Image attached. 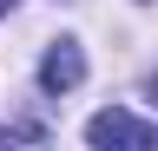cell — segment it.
<instances>
[{
    "label": "cell",
    "mask_w": 158,
    "mask_h": 151,
    "mask_svg": "<svg viewBox=\"0 0 158 151\" xmlns=\"http://www.w3.org/2000/svg\"><path fill=\"white\" fill-rule=\"evenodd\" d=\"M79 79H86V53H79V40H53L46 53H40V85H46V92H73Z\"/></svg>",
    "instance_id": "cell-2"
},
{
    "label": "cell",
    "mask_w": 158,
    "mask_h": 151,
    "mask_svg": "<svg viewBox=\"0 0 158 151\" xmlns=\"http://www.w3.org/2000/svg\"><path fill=\"white\" fill-rule=\"evenodd\" d=\"M13 7H20V0H0V20H7V13H13Z\"/></svg>",
    "instance_id": "cell-3"
},
{
    "label": "cell",
    "mask_w": 158,
    "mask_h": 151,
    "mask_svg": "<svg viewBox=\"0 0 158 151\" xmlns=\"http://www.w3.org/2000/svg\"><path fill=\"white\" fill-rule=\"evenodd\" d=\"M86 138L92 145H132V151H152L158 145V125H145V118H132V112H92L86 118Z\"/></svg>",
    "instance_id": "cell-1"
},
{
    "label": "cell",
    "mask_w": 158,
    "mask_h": 151,
    "mask_svg": "<svg viewBox=\"0 0 158 151\" xmlns=\"http://www.w3.org/2000/svg\"><path fill=\"white\" fill-rule=\"evenodd\" d=\"M152 105H158V79H152Z\"/></svg>",
    "instance_id": "cell-4"
}]
</instances>
